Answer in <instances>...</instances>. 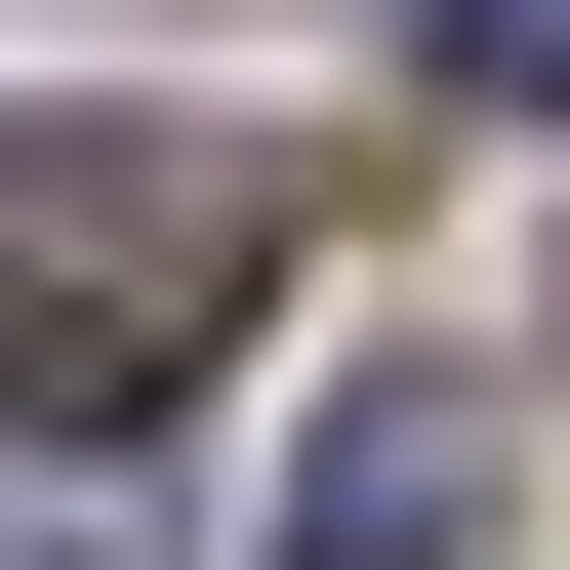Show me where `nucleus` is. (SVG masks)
<instances>
[{"label":"nucleus","mask_w":570,"mask_h":570,"mask_svg":"<svg viewBox=\"0 0 570 570\" xmlns=\"http://www.w3.org/2000/svg\"><path fill=\"white\" fill-rule=\"evenodd\" d=\"M245 285H285V164L245 122H0V367L41 407H164Z\"/></svg>","instance_id":"nucleus-1"},{"label":"nucleus","mask_w":570,"mask_h":570,"mask_svg":"<svg viewBox=\"0 0 570 570\" xmlns=\"http://www.w3.org/2000/svg\"><path fill=\"white\" fill-rule=\"evenodd\" d=\"M285 570H489V407H449V367H367L326 449H285Z\"/></svg>","instance_id":"nucleus-2"},{"label":"nucleus","mask_w":570,"mask_h":570,"mask_svg":"<svg viewBox=\"0 0 570 570\" xmlns=\"http://www.w3.org/2000/svg\"><path fill=\"white\" fill-rule=\"evenodd\" d=\"M407 41H449V82H489V122H570V0H407Z\"/></svg>","instance_id":"nucleus-3"}]
</instances>
